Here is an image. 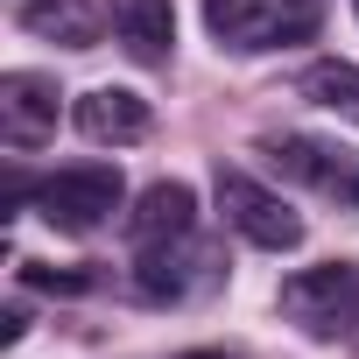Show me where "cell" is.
Instances as JSON below:
<instances>
[{"label":"cell","instance_id":"5","mask_svg":"<svg viewBox=\"0 0 359 359\" xmlns=\"http://www.w3.org/2000/svg\"><path fill=\"white\" fill-rule=\"evenodd\" d=\"M219 247H205L198 233H184V240H162V247H141V261H134V296L141 303H191V296H205V289H219Z\"/></svg>","mask_w":359,"mask_h":359},{"label":"cell","instance_id":"1","mask_svg":"<svg viewBox=\"0 0 359 359\" xmlns=\"http://www.w3.org/2000/svg\"><path fill=\"white\" fill-rule=\"evenodd\" d=\"M205 29L219 36V50L261 57V50L310 43L324 29V0H205Z\"/></svg>","mask_w":359,"mask_h":359},{"label":"cell","instance_id":"8","mask_svg":"<svg viewBox=\"0 0 359 359\" xmlns=\"http://www.w3.org/2000/svg\"><path fill=\"white\" fill-rule=\"evenodd\" d=\"M261 162H268L275 176H289V184H310V191H345L352 169H359L345 148H331V141H317V134H268V141H261Z\"/></svg>","mask_w":359,"mask_h":359},{"label":"cell","instance_id":"3","mask_svg":"<svg viewBox=\"0 0 359 359\" xmlns=\"http://www.w3.org/2000/svg\"><path fill=\"white\" fill-rule=\"evenodd\" d=\"M120 205H127V184H120L113 162H71V169H57V176L36 184V212H43L57 233H71V240L99 233Z\"/></svg>","mask_w":359,"mask_h":359},{"label":"cell","instance_id":"10","mask_svg":"<svg viewBox=\"0 0 359 359\" xmlns=\"http://www.w3.org/2000/svg\"><path fill=\"white\" fill-rule=\"evenodd\" d=\"M198 233V191L191 184H148L127 212V240L134 247H162V240H184Z\"/></svg>","mask_w":359,"mask_h":359},{"label":"cell","instance_id":"11","mask_svg":"<svg viewBox=\"0 0 359 359\" xmlns=\"http://www.w3.org/2000/svg\"><path fill=\"white\" fill-rule=\"evenodd\" d=\"M15 22L43 43H64V50H99V15L85 0H22Z\"/></svg>","mask_w":359,"mask_h":359},{"label":"cell","instance_id":"6","mask_svg":"<svg viewBox=\"0 0 359 359\" xmlns=\"http://www.w3.org/2000/svg\"><path fill=\"white\" fill-rule=\"evenodd\" d=\"M57 78L43 71H8L0 78V134H8V148H43L57 134Z\"/></svg>","mask_w":359,"mask_h":359},{"label":"cell","instance_id":"9","mask_svg":"<svg viewBox=\"0 0 359 359\" xmlns=\"http://www.w3.org/2000/svg\"><path fill=\"white\" fill-rule=\"evenodd\" d=\"M106 22H113V43L134 64L162 71L176 57V8L169 0H106Z\"/></svg>","mask_w":359,"mask_h":359},{"label":"cell","instance_id":"13","mask_svg":"<svg viewBox=\"0 0 359 359\" xmlns=\"http://www.w3.org/2000/svg\"><path fill=\"white\" fill-rule=\"evenodd\" d=\"M15 275H22L29 289H50V296H85V289H92V275H85V268H43V261H15Z\"/></svg>","mask_w":359,"mask_h":359},{"label":"cell","instance_id":"2","mask_svg":"<svg viewBox=\"0 0 359 359\" xmlns=\"http://www.w3.org/2000/svg\"><path fill=\"white\" fill-rule=\"evenodd\" d=\"M282 317L324 345L338 338H359V261H324V268H303L282 282Z\"/></svg>","mask_w":359,"mask_h":359},{"label":"cell","instance_id":"14","mask_svg":"<svg viewBox=\"0 0 359 359\" xmlns=\"http://www.w3.org/2000/svg\"><path fill=\"white\" fill-rule=\"evenodd\" d=\"M345 205H352V212H359V169H352V184H345Z\"/></svg>","mask_w":359,"mask_h":359},{"label":"cell","instance_id":"15","mask_svg":"<svg viewBox=\"0 0 359 359\" xmlns=\"http://www.w3.org/2000/svg\"><path fill=\"white\" fill-rule=\"evenodd\" d=\"M184 359H226V352H184Z\"/></svg>","mask_w":359,"mask_h":359},{"label":"cell","instance_id":"7","mask_svg":"<svg viewBox=\"0 0 359 359\" xmlns=\"http://www.w3.org/2000/svg\"><path fill=\"white\" fill-rule=\"evenodd\" d=\"M71 120H78V134L99 141V148H134V141H148V127H155L148 99L127 92V85H92V92L71 106Z\"/></svg>","mask_w":359,"mask_h":359},{"label":"cell","instance_id":"16","mask_svg":"<svg viewBox=\"0 0 359 359\" xmlns=\"http://www.w3.org/2000/svg\"><path fill=\"white\" fill-rule=\"evenodd\" d=\"M352 8H359V0H352Z\"/></svg>","mask_w":359,"mask_h":359},{"label":"cell","instance_id":"4","mask_svg":"<svg viewBox=\"0 0 359 359\" xmlns=\"http://www.w3.org/2000/svg\"><path fill=\"white\" fill-rule=\"evenodd\" d=\"M212 198H219L226 226H233L247 247H261V254H296V247H303V219H296V205H289L282 191L254 184L247 169H219V176H212Z\"/></svg>","mask_w":359,"mask_h":359},{"label":"cell","instance_id":"12","mask_svg":"<svg viewBox=\"0 0 359 359\" xmlns=\"http://www.w3.org/2000/svg\"><path fill=\"white\" fill-rule=\"evenodd\" d=\"M296 92H303L310 106H324V113H338V120H352V127H359V64L324 57V64H310V71L296 78Z\"/></svg>","mask_w":359,"mask_h":359}]
</instances>
